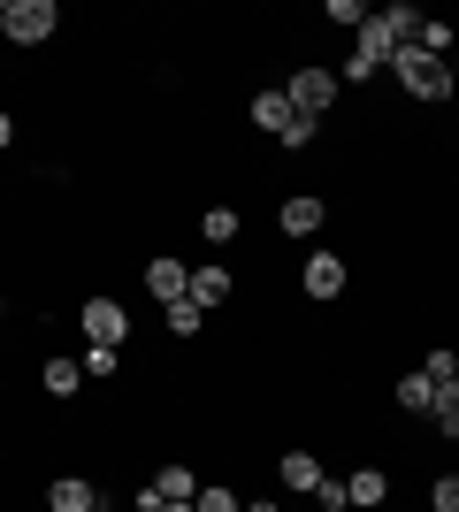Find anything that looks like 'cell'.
<instances>
[{"instance_id": "cell-5", "label": "cell", "mask_w": 459, "mask_h": 512, "mask_svg": "<svg viewBox=\"0 0 459 512\" xmlns=\"http://www.w3.org/2000/svg\"><path fill=\"white\" fill-rule=\"evenodd\" d=\"M345 283H352V260H345V253H314V260L299 268V291H306V299H337Z\"/></svg>"}, {"instance_id": "cell-27", "label": "cell", "mask_w": 459, "mask_h": 512, "mask_svg": "<svg viewBox=\"0 0 459 512\" xmlns=\"http://www.w3.org/2000/svg\"><path fill=\"white\" fill-rule=\"evenodd\" d=\"M329 23H345V31H360V23H368V8H360V0H329Z\"/></svg>"}, {"instance_id": "cell-7", "label": "cell", "mask_w": 459, "mask_h": 512, "mask_svg": "<svg viewBox=\"0 0 459 512\" xmlns=\"http://www.w3.org/2000/svg\"><path fill=\"white\" fill-rule=\"evenodd\" d=\"M146 291H153L161 306L192 299V268H184V260H169V253H161V260H146Z\"/></svg>"}, {"instance_id": "cell-23", "label": "cell", "mask_w": 459, "mask_h": 512, "mask_svg": "<svg viewBox=\"0 0 459 512\" xmlns=\"http://www.w3.org/2000/svg\"><path fill=\"white\" fill-rule=\"evenodd\" d=\"M429 512H459V474H437V482H429Z\"/></svg>"}, {"instance_id": "cell-1", "label": "cell", "mask_w": 459, "mask_h": 512, "mask_svg": "<svg viewBox=\"0 0 459 512\" xmlns=\"http://www.w3.org/2000/svg\"><path fill=\"white\" fill-rule=\"evenodd\" d=\"M414 31H421L414 8H368V23L352 31V54L375 62V69H391V54H398V46H414Z\"/></svg>"}, {"instance_id": "cell-2", "label": "cell", "mask_w": 459, "mask_h": 512, "mask_svg": "<svg viewBox=\"0 0 459 512\" xmlns=\"http://www.w3.org/2000/svg\"><path fill=\"white\" fill-rule=\"evenodd\" d=\"M391 77H398L406 92H414L421 107H429V100H452V92H459L452 62H437V54H421V46H398V54H391Z\"/></svg>"}, {"instance_id": "cell-26", "label": "cell", "mask_w": 459, "mask_h": 512, "mask_svg": "<svg viewBox=\"0 0 459 512\" xmlns=\"http://www.w3.org/2000/svg\"><path fill=\"white\" fill-rule=\"evenodd\" d=\"M314 505H322V512H345L352 497H345V482H337V474H322V490H314Z\"/></svg>"}, {"instance_id": "cell-24", "label": "cell", "mask_w": 459, "mask_h": 512, "mask_svg": "<svg viewBox=\"0 0 459 512\" xmlns=\"http://www.w3.org/2000/svg\"><path fill=\"white\" fill-rule=\"evenodd\" d=\"M314 138H322V123H306V115H299V123H291L284 138H276V146H284V153H306V146H314Z\"/></svg>"}, {"instance_id": "cell-4", "label": "cell", "mask_w": 459, "mask_h": 512, "mask_svg": "<svg viewBox=\"0 0 459 512\" xmlns=\"http://www.w3.org/2000/svg\"><path fill=\"white\" fill-rule=\"evenodd\" d=\"M284 100H291V115H306V123H322L329 107H337V69H291V85H284Z\"/></svg>"}, {"instance_id": "cell-12", "label": "cell", "mask_w": 459, "mask_h": 512, "mask_svg": "<svg viewBox=\"0 0 459 512\" xmlns=\"http://www.w3.org/2000/svg\"><path fill=\"white\" fill-rule=\"evenodd\" d=\"M345 497H352L360 512H375L383 497H391V474H383V467H352V474H345Z\"/></svg>"}, {"instance_id": "cell-18", "label": "cell", "mask_w": 459, "mask_h": 512, "mask_svg": "<svg viewBox=\"0 0 459 512\" xmlns=\"http://www.w3.org/2000/svg\"><path fill=\"white\" fill-rule=\"evenodd\" d=\"M452 39H459V31H452V23H437V16H421V31H414V46H421V54H437V62L452 54Z\"/></svg>"}, {"instance_id": "cell-20", "label": "cell", "mask_w": 459, "mask_h": 512, "mask_svg": "<svg viewBox=\"0 0 459 512\" xmlns=\"http://www.w3.org/2000/svg\"><path fill=\"white\" fill-rule=\"evenodd\" d=\"M115 367H123L115 344H92V352H85V375H92V383H115Z\"/></svg>"}, {"instance_id": "cell-25", "label": "cell", "mask_w": 459, "mask_h": 512, "mask_svg": "<svg viewBox=\"0 0 459 512\" xmlns=\"http://www.w3.org/2000/svg\"><path fill=\"white\" fill-rule=\"evenodd\" d=\"M192 512H245V497H230V490H199Z\"/></svg>"}, {"instance_id": "cell-13", "label": "cell", "mask_w": 459, "mask_h": 512, "mask_svg": "<svg viewBox=\"0 0 459 512\" xmlns=\"http://www.w3.org/2000/svg\"><path fill=\"white\" fill-rule=\"evenodd\" d=\"M153 490H161V505H192V497H199V474L184 467V459H169V467L153 474Z\"/></svg>"}, {"instance_id": "cell-31", "label": "cell", "mask_w": 459, "mask_h": 512, "mask_svg": "<svg viewBox=\"0 0 459 512\" xmlns=\"http://www.w3.org/2000/svg\"><path fill=\"white\" fill-rule=\"evenodd\" d=\"M0 321H8V299H0Z\"/></svg>"}, {"instance_id": "cell-32", "label": "cell", "mask_w": 459, "mask_h": 512, "mask_svg": "<svg viewBox=\"0 0 459 512\" xmlns=\"http://www.w3.org/2000/svg\"><path fill=\"white\" fill-rule=\"evenodd\" d=\"M452 100H459V92H452Z\"/></svg>"}, {"instance_id": "cell-14", "label": "cell", "mask_w": 459, "mask_h": 512, "mask_svg": "<svg viewBox=\"0 0 459 512\" xmlns=\"http://www.w3.org/2000/svg\"><path fill=\"white\" fill-rule=\"evenodd\" d=\"M391 398H398V406H406V413H414V421H429V413H437V383H429L421 367H414V375H406V383L391 390Z\"/></svg>"}, {"instance_id": "cell-22", "label": "cell", "mask_w": 459, "mask_h": 512, "mask_svg": "<svg viewBox=\"0 0 459 512\" xmlns=\"http://www.w3.org/2000/svg\"><path fill=\"white\" fill-rule=\"evenodd\" d=\"M199 329H207V314H199L192 299H176L169 306V337H199Z\"/></svg>"}, {"instance_id": "cell-28", "label": "cell", "mask_w": 459, "mask_h": 512, "mask_svg": "<svg viewBox=\"0 0 459 512\" xmlns=\"http://www.w3.org/2000/svg\"><path fill=\"white\" fill-rule=\"evenodd\" d=\"M16 146V115H8V107H0V153Z\"/></svg>"}, {"instance_id": "cell-6", "label": "cell", "mask_w": 459, "mask_h": 512, "mask_svg": "<svg viewBox=\"0 0 459 512\" xmlns=\"http://www.w3.org/2000/svg\"><path fill=\"white\" fill-rule=\"evenodd\" d=\"M77 321H85L92 344H115V352H123V337H131V314H123L115 299H85V306H77Z\"/></svg>"}, {"instance_id": "cell-29", "label": "cell", "mask_w": 459, "mask_h": 512, "mask_svg": "<svg viewBox=\"0 0 459 512\" xmlns=\"http://www.w3.org/2000/svg\"><path fill=\"white\" fill-rule=\"evenodd\" d=\"M245 512H284V505H276V497H253V505H245Z\"/></svg>"}, {"instance_id": "cell-3", "label": "cell", "mask_w": 459, "mask_h": 512, "mask_svg": "<svg viewBox=\"0 0 459 512\" xmlns=\"http://www.w3.org/2000/svg\"><path fill=\"white\" fill-rule=\"evenodd\" d=\"M54 0H0V39H16V46H46L54 39Z\"/></svg>"}, {"instance_id": "cell-30", "label": "cell", "mask_w": 459, "mask_h": 512, "mask_svg": "<svg viewBox=\"0 0 459 512\" xmlns=\"http://www.w3.org/2000/svg\"><path fill=\"white\" fill-rule=\"evenodd\" d=\"M161 512H192V505H161Z\"/></svg>"}, {"instance_id": "cell-17", "label": "cell", "mask_w": 459, "mask_h": 512, "mask_svg": "<svg viewBox=\"0 0 459 512\" xmlns=\"http://www.w3.org/2000/svg\"><path fill=\"white\" fill-rule=\"evenodd\" d=\"M85 383V360H46V398H77Z\"/></svg>"}, {"instance_id": "cell-21", "label": "cell", "mask_w": 459, "mask_h": 512, "mask_svg": "<svg viewBox=\"0 0 459 512\" xmlns=\"http://www.w3.org/2000/svg\"><path fill=\"white\" fill-rule=\"evenodd\" d=\"M421 375H429V383H459V352H452V344H437V352L421 360Z\"/></svg>"}, {"instance_id": "cell-19", "label": "cell", "mask_w": 459, "mask_h": 512, "mask_svg": "<svg viewBox=\"0 0 459 512\" xmlns=\"http://www.w3.org/2000/svg\"><path fill=\"white\" fill-rule=\"evenodd\" d=\"M429 421H437V436H459V383H437V413Z\"/></svg>"}, {"instance_id": "cell-8", "label": "cell", "mask_w": 459, "mask_h": 512, "mask_svg": "<svg viewBox=\"0 0 459 512\" xmlns=\"http://www.w3.org/2000/svg\"><path fill=\"white\" fill-rule=\"evenodd\" d=\"M245 115H253V130H268V138H284V130L299 123V115H291V100H284V85L253 92V107H245Z\"/></svg>"}, {"instance_id": "cell-11", "label": "cell", "mask_w": 459, "mask_h": 512, "mask_svg": "<svg viewBox=\"0 0 459 512\" xmlns=\"http://www.w3.org/2000/svg\"><path fill=\"white\" fill-rule=\"evenodd\" d=\"M276 474H284V490L291 497H314V490H322V459H314V451H284V459H276Z\"/></svg>"}, {"instance_id": "cell-10", "label": "cell", "mask_w": 459, "mask_h": 512, "mask_svg": "<svg viewBox=\"0 0 459 512\" xmlns=\"http://www.w3.org/2000/svg\"><path fill=\"white\" fill-rule=\"evenodd\" d=\"M46 512H100V490H92L85 474H62V482L46 490Z\"/></svg>"}, {"instance_id": "cell-15", "label": "cell", "mask_w": 459, "mask_h": 512, "mask_svg": "<svg viewBox=\"0 0 459 512\" xmlns=\"http://www.w3.org/2000/svg\"><path fill=\"white\" fill-rule=\"evenodd\" d=\"M192 306H230V268H192Z\"/></svg>"}, {"instance_id": "cell-16", "label": "cell", "mask_w": 459, "mask_h": 512, "mask_svg": "<svg viewBox=\"0 0 459 512\" xmlns=\"http://www.w3.org/2000/svg\"><path fill=\"white\" fill-rule=\"evenodd\" d=\"M238 230H245L238 207H207L199 214V237H207V245H238Z\"/></svg>"}, {"instance_id": "cell-9", "label": "cell", "mask_w": 459, "mask_h": 512, "mask_svg": "<svg viewBox=\"0 0 459 512\" xmlns=\"http://www.w3.org/2000/svg\"><path fill=\"white\" fill-rule=\"evenodd\" d=\"M322 199H306V192H291L284 199V207H276V230H284V237H314V230H322Z\"/></svg>"}]
</instances>
